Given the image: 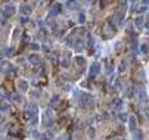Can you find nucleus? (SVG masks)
Listing matches in <instances>:
<instances>
[{"label":"nucleus","instance_id":"nucleus-1","mask_svg":"<svg viewBox=\"0 0 149 140\" xmlns=\"http://www.w3.org/2000/svg\"><path fill=\"white\" fill-rule=\"evenodd\" d=\"M74 100H77V102L80 103V106H83V108H92V106H93V97H92L90 94L80 92V90H75Z\"/></svg>","mask_w":149,"mask_h":140},{"label":"nucleus","instance_id":"nucleus-2","mask_svg":"<svg viewBox=\"0 0 149 140\" xmlns=\"http://www.w3.org/2000/svg\"><path fill=\"white\" fill-rule=\"evenodd\" d=\"M25 118L30 120L31 123H35L37 121V106L34 103H28L25 106Z\"/></svg>","mask_w":149,"mask_h":140},{"label":"nucleus","instance_id":"nucleus-3","mask_svg":"<svg viewBox=\"0 0 149 140\" xmlns=\"http://www.w3.org/2000/svg\"><path fill=\"white\" fill-rule=\"evenodd\" d=\"M126 4L127 3H123V7L121 9H118L115 13H114V16H112V22L114 24H117V25H123V22H124V13H126Z\"/></svg>","mask_w":149,"mask_h":140},{"label":"nucleus","instance_id":"nucleus-4","mask_svg":"<svg viewBox=\"0 0 149 140\" xmlns=\"http://www.w3.org/2000/svg\"><path fill=\"white\" fill-rule=\"evenodd\" d=\"M102 32H103V37L111 38V37H114V34H115V28H114V25H112L111 22H105V24L102 25Z\"/></svg>","mask_w":149,"mask_h":140},{"label":"nucleus","instance_id":"nucleus-5","mask_svg":"<svg viewBox=\"0 0 149 140\" xmlns=\"http://www.w3.org/2000/svg\"><path fill=\"white\" fill-rule=\"evenodd\" d=\"M133 78L137 81V83H142L143 80H145V74H143V69L140 68V66H136L134 69H133Z\"/></svg>","mask_w":149,"mask_h":140},{"label":"nucleus","instance_id":"nucleus-6","mask_svg":"<svg viewBox=\"0 0 149 140\" xmlns=\"http://www.w3.org/2000/svg\"><path fill=\"white\" fill-rule=\"evenodd\" d=\"M7 131H9L12 136H16V134H19V131H21V127H19L18 123H12V124H9Z\"/></svg>","mask_w":149,"mask_h":140},{"label":"nucleus","instance_id":"nucleus-7","mask_svg":"<svg viewBox=\"0 0 149 140\" xmlns=\"http://www.w3.org/2000/svg\"><path fill=\"white\" fill-rule=\"evenodd\" d=\"M99 68H100L99 62H95V63H92V66H90V71H89L90 77H96V75H98V72H99Z\"/></svg>","mask_w":149,"mask_h":140},{"label":"nucleus","instance_id":"nucleus-8","mask_svg":"<svg viewBox=\"0 0 149 140\" xmlns=\"http://www.w3.org/2000/svg\"><path fill=\"white\" fill-rule=\"evenodd\" d=\"M3 87H4V90H6L7 93H10V94L13 93V89H15V87H13V81H12V80H4Z\"/></svg>","mask_w":149,"mask_h":140},{"label":"nucleus","instance_id":"nucleus-9","mask_svg":"<svg viewBox=\"0 0 149 140\" xmlns=\"http://www.w3.org/2000/svg\"><path fill=\"white\" fill-rule=\"evenodd\" d=\"M13 13H15V6L13 4H6L4 6V18L13 15Z\"/></svg>","mask_w":149,"mask_h":140},{"label":"nucleus","instance_id":"nucleus-10","mask_svg":"<svg viewBox=\"0 0 149 140\" xmlns=\"http://www.w3.org/2000/svg\"><path fill=\"white\" fill-rule=\"evenodd\" d=\"M137 96L140 99V102H146V90L143 87H139L137 89Z\"/></svg>","mask_w":149,"mask_h":140},{"label":"nucleus","instance_id":"nucleus-11","mask_svg":"<svg viewBox=\"0 0 149 140\" xmlns=\"http://www.w3.org/2000/svg\"><path fill=\"white\" fill-rule=\"evenodd\" d=\"M21 12H22L24 15L30 13V12H31V4H30V3H22V4H21Z\"/></svg>","mask_w":149,"mask_h":140},{"label":"nucleus","instance_id":"nucleus-12","mask_svg":"<svg viewBox=\"0 0 149 140\" xmlns=\"http://www.w3.org/2000/svg\"><path fill=\"white\" fill-rule=\"evenodd\" d=\"M129 125H130V130H132V131H136V130H137V123H136V118H134V117H130V118H129Z\"/></svg>","mask_w":149,"mask_h":140},{"label":"nucleus","instance_id":"nucleus-13","mask_svg":"<svg viewBox=\"0 0 149 140\" xmlns=\"http://www.w3.org/2000/svg\"><path fill=\"white\" fill-rule=\"evenodd\" d=\"M50 124H52L50 115H49V114H44V115H43V125H44V127H49Z\"/></svg>","mask_w":149,"mask_h":140},{"label":"nucleus","instance_id":"nucleus-14","mask_svg":"<svg viewBox=\"0 0 149 140\" xmlns=\"http://www.w3.org/2000/svg\"><path fill=\"white\" fill-rule=\"evenodd\" d=\"M16 86L21 89V90H27V89H28V84H27L25 80H19V81L16 83Z\"/></svg>","mask_w":149,"mask_h":140},{"label":"nucleus","instance_id":"nucleus-15","mask_svg":"<svg viewBox=\"0 0 149 140\" xmlns=\"http://www.w3.org/2000/svg\"><path fill=\"white\" fill-rule=\"evenodd\" d=\"M10 99H12V102H18V103H21L22 102V96L18 93H12L10 94Z\"/></svg>","mask_w":149,"mask_h":140},{"label":"nucleus","instance_id":"nucleus-16","mask_svg":"<svg viewBox=\"0 0 149 140\" xmlns=\"http://www.w3.org/2000/svg\"><path fill=\"white\" fill-rule=\"evenodd\" d=\"M146 7H148V3L146 1H140L139 3V7L136 9L137 12H143V10H146Z\"/></svg>","mask_w":149,"mask_h":140},{"label":"nucleus","instance_id":"nucleus-17","mask_svg":"<svg viewBox=\"0 0 149 140\" xmlns=\"http://www.w3.org/2000/svg\"><path fill=\"white\" fill-rule=\"evenodd\" d=\"M62 66L64 68H68L69 66V55L65 53V56H64V59H62Z\"/></svg>","mask_w":149,"mask_h":140},{"label":"nucleus","instance_id":"nucleus-18","mask_svg":"<svg viewBox=\"0 0 149 140\" xmlns=\"http://www.w3.org/2000/svg\"><path fill=\"white\" fill-rule=\"evenodd\" d=\"M30 62H31V63H40V56H38V55H35V53L31 55V56H30Z\"/></svg>","mask_w":149,"mask_h":140},{"label":"nucleus","instance_id":"nucleus-19","mask_svg":"<svg viewBox=\"0 0 149 140\" xmlns=\"http://www.w3.org/2000/svg\"><path fill=\"white\" fill-rule=\"evenodd\" d=\"M52 106H53V108H58V106H59V97H58V96H53V99H52Z\"/></svg>","mask_w":149,"mask_h":140},{"label":"nucleus","instance_id":"nucleus-20","mask_svg":"<svg viewBox=\"0 0 149 140\" xmlns=\"http://www.w3.org/2000/svg\"><path fill=\"white\" fill-rule=\"evenodd\" d=\"M61 12V4L59 3H53V15Z\"/></svg>","mask_w":149,"mask_h":140},{"label":"nucleus","instance_id":"nucleus-21","mask_svg":"<svg viewBox=\"0 0 149 140\" xmlns=\"http://www.w3.org/2000/svg\"><path fill=\"white\" fill-rule=\"evenodd\" d=\"M134 24H136V27L142 28V27H143V18H137V19H134Z\"/></svg>","mask_w":149,"mask_h":140},{"label":"nucleus","instance_id":"nucleus-22","mask_svg":"<svg viewBox=\"0 0 149 140\" xmlns=\"http://www.w3.org/2000/svg\"><path fill=\"white\" fill-rule=\"evenodd\" d=\"M0 111L1 112H7L9 111V105L7 103H0Z\"/></svg>","mask_w":149,"mask_h":140},{"label":"nucleus","instance_id":"nucleus-23","mask_svg":"<svg viewBox=\"0 0 149 140\" xmlns=\"http://www.w3.org/2000/svg\"><path fill=\"white\" fill-rule=\"evenodd\" d=\"M75 62L78 63V65H84V58H81V56H75Z\"/></svg>","mask_w":149,"mask_h":140},{"label":"nucleus","instance_id":"nucleus-24","mask_svg":"<svg viewBox=\"0 0 149 140\" xmlns=\"http://www.w3.org/2000/svg\"><path fill=\"white\" fill-rule=\"evenodd\" d=\"M19 35H21V30H19V28H16V30L13 31V38H16V37H19Z\"/></svg>","mask_w":149,"mask_h":140},{"label":"nucleus","instance_id":"nucleus-25","mask_svg":"<svg viewBox=\"0 0 149 140\" xmlns=\"http://www.w3.org/2000/svg\"><path fill=\"white\" fill-rule=\"evenodd\" d=\"M30 49H31V50H38L40 46H38V44H35V43H33V44H30Z\"/></svg>","mask_w":149,"mask_h":140},{"label":"nucleus","instance_id":"nucleus-26","mask_svg":"<svg viewBox=\"0 0 149 140\" xmlns=\"http://www.w3.org/2000/svg\"><path fill=\"white\" fill-rule=\"evenodd\" d=\"M142 52H143V53H148V52H149V46H148V44H143V46H142Z\"/></svg>","mask_w":149,"mask_h":140},{"label":"nucleus","instance_id":"nucleus-27","mask_svg":"<svg viewBox=\"0 0 149 140\" xmlns=\"http://www.w3.org/2000/svg\"><path fill=\"white\" fill-rule=\"evenodd\" d=\"M109 72H112V63H108V66H106V74H109Z\"/></svg>","mask_w":149,"mask_h":140},{"label":"nucleus","instance_id":"nucleus-28","mask_svg":"<svg viewBox=\"0 0 149 140\" xmlns=\"http://www.w3.org/2000/svg\"><path fill=\"white\" fill-rule=\"evenodd\" d=\"M66 6H68V7H74V6L77 7V3H74V1H68V3H66Z\"/></svg>","mask_w":149,"mask_h":140},{"label":"nucleus","instance_id":"nucleus-29","mask_svg":"<svg viewBox=\"0 0 149 140\" xmlns=\"http://www.w3.org/2000/svg\"><path fill=\"white\" fill-rule=\"evenodd\" d=\"M120 120L124 123V121H127V117H126V114H120Z\"/></svg>","mask_w":149,"mask_h":140},{"label":"nucleus","instance_id":"nucleus-30","mask_svg":"<svg viewBox=\"0 0 149 140\" xmlns=\"http://www.w3.org/2000/svg\"><path fill=\"white\" fill-rule=\"evenodd\" d=\"M89 136H90V137H93V136H95V130H93V128H90V130H89Z\"/></svg>","mask_w":149,"mask_h":140},{"label":"nucleus","instance_id":"nucleus-31","mask_svg":"<svg viewBox=\"0 0 149 140\" xmlns=\"http://www.w3.org/2000/svg\"><path fill=\"white\" fill-rule=\"evenodd\" d=\"M78 19H80V22L83 24L84 21H86V16H84V15H80V18H78Z\"/></svg>","mask_w":149,"mask_h":140},{"label":"nucleus","instance_id":"nucleus-32","mask_svg":"<svg viewBox=\"0 0 149 140\" xmlns=\"http://www.w3.org/2000/svg\"><path fill=\"white\" fill-rule=\"evenodd\" d=\"M0 123H3V117L1 115H0Z\"/></svg>","mask_w":149,"mask_h":140},{"label":"nucleus","instance_id":"nucleus-33","mask_svg":"<svg viewBox=\"0 0 149 140\" xmlns=\"http://www.w3.org/2000/svg\"><path fill=\"white\" fill-rule=\"evenodd\" d=\"M109 140H120V139H115V137H114V139H109Z\"/></svg>","mask_w":149,"mask_h":140}]
</instances>
